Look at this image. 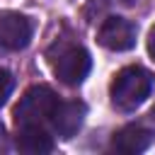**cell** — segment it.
<instances>
[{"label":"cell","mask_w":155,"mask_h":155,"mask_svg":"<svg viewBox=\"0 0 155 155\" xmlns=\"http://www.w3.org/2000/svg\"><path fill=\"white\" fill-rule=\"evenodd\" d=\"M153 92V73L143 65H128L116 73L109 87L111 104L119 111H133L138 109Z\"/></svg>","instance_id":"6da1fadb"},{"label":"cell","mask_w":155,"mask_h":155,"mask_svg":"<svg viewBox=\"0 0 155 155\" xmlns=\"http://www.w3.org/2000/svg\"><path fill=\"white\" fill-rule=\"evenodd\" d=\"M48 63L56 73V78L63 85H80L87 73H90V53L80 46V44H70V41H56L48 48Z\"/></svg>","instance_id":"7a4b0ae2"},{"label":"cell","mask_w":155,"mask_h":155,"mask_svg":"<svg viewBox=\"0 0 155 155\" xmlns=\"http://www.w3.org/2000/svg\"><path fill=\"white\" fill-rule=\"evenodd\" d=\"M56 104H58V97L51 87H46V85L29 87L12 111L15 126H46L48 128Z\"/></svg>","instance_id":"3957f363"},{"label":"cell","mask_w":155,"mask_h":155,"mask_svg":"<svg viewBox=\"0 0 155 155\" xmlns=\"http://www.w3.org/2000/svg\"><path fill=\"white\" fill-rule=\"evenodd\" d=\"M34 34V24L29 17L19 12H2L0 15V46L7 51H22L29 46Z\"/></svg>","instance_id":"277c9868"},{"label":"cell","mask_w":155,"mask_h":155,"mask_svg":"<svg viewBox=\"0 0 155 155\" xmlns=\"http://www.w3.org/2000/svg\"><path fill=\"white\" fill-rule=\"evenodd\" d=\"M97 41L109 51H128L136 44V24L126 17H107L97 31Z\"/></svg>","instance_id":"5b68a950"},{"label":"cell","mask_w":155,"mask_h":155,"mask_svg":"<svg viewBox=\"0 0 155 155\" xmlns=\"http://www.w3.org/2000/svg\"><path fill=\"white\" fill-rule=\"evenodd\" d=\"M85 114H87L85 102H80V99L61 102V99H58V104H56V109H53V114H51L48 128H51L56 136H61V138H73V136L80 131V126H82Z\"/></svg>","instance_id":"8992f818"},{"label":"cell","mask_w":155,"mask_h":155,"mask_svg":"<svg viewBox=\"0 0 155 155\" xmlns=\"http://www.w3.org/2000/svg\"><path fill=\"white\" fill-rule=\"evenodd\" d=\"M155 140V133L140 124H128L124 128H119L111 138V150L124 153V155H138L143 150L150 148V143Z\"/></svg>","instance_id":"52a82bcc"},{"label":"cell","mask_w":155,"mask_h":155,"mask_svg":"<svg viewBox=\"0 0 155 155\" xmlns=\"http://www.w3.org/2000/svg\"><path fill=\"white\" fill-rule=\"evenodd\" d=\"M15 148L29 155H44L53 150V136L46 126H17Z\"/></svg>","instance_id":"ba28073f"},{"label":"cell","mask_w":155,"mask_h":155,"mask_svg":"<svg viewBox=\"0 0 155 155\" xmlns=\"http://www.w3.org/2000/svg\"><path fill=\"white\" fill-rule=\"evenodd\" d=\"M12 87H15V80L10 75V70L0 68V107L7 102V97L12 94Z\"/></svg>","instance_id":"9c48e42d"},{"label":"cell","mask_w":155,"mask_h":155,"mask_svg":"<svg viewBox=\"0 0 155 155\" xmlns=\"http://www.w3.org/2000/svg\"><path fill=\"white\" fill-rule=\"evenodd\" d=\"M148 53H150L153 61H155V27H153L150 34H148Z\"/></svg>","instance_id":"30bf717a"},{"label":"cell","mask_w":155,"mask_h":155,"mask_svg":"<svg viewBox=\"0 0 155 155\" xmlns=\"http://www.w3.org/2000/svg\"><path fill=\"white\" fill-rule=\"evenodd\" d=\"M5 150H7V136H5V128L0 124V153H5Z\"/></svg>","instance_id":"8fae6325"},{"label":"cell","mask_w":155,"mask_h":155,"mask_svg":"<svg viewBox=\"0 0 155 155\" xmlns=\"http://www.w3.org/2000/svg\"><path fill=\"white\" fill-rule=\"evenodd\" d=\"M119 2H121V5H136L138 0H119Z\"/></svg>","instance_id":"7c38bea8"},{"label":"cell","mask_w":155,"mask_h":155,"mask_svg":"<svg viewBox=\"0 0 155 155\" xmlns=\"http://www.w3.org/2000/svg\"><path fill=\"white\" fill-rule=\"evenodd\" d=\"M150 119H153V121H155V109H153V111H150Z\"/></svg>","instance_id":"4fadbf2b"}]
</instances>
